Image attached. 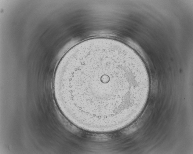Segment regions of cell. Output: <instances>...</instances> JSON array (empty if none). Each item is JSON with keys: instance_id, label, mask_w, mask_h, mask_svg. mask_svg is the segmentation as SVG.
<instances>
[{"instance_id": "1", "label": "cell", "mask_w": 193, "mask_h": 154, "mask_svg": "<svg viewBox=\"0 0 193 154\" xmlns=\"http://www.w3.org/2000/svg\"><path fill=\"white\" fill-rule=\"evenodd\" d=\"M148 75L131 48L97 38L71 48L54 75L57 105L72 124L84 130L107 133L133 120L144 101Z\"/></svg>"}]
</instances>
